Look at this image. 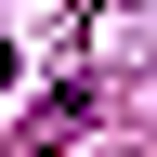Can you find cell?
I'll return each mask as SVG.
<instances>
[{"mask_svg": "<svg viewBox=\"0 0 157 157\" xmlns=\"http://www.w3.org/2000/svg\"><path fill=\"white\" fill-rule=\"evenodd\" d=\"M0 78H13V52H0Z\"/></svg>", "mask_w": 157, "mask_h": 157, "instance_id": "6da1fadb", "label": "cell"}]
</instances>
